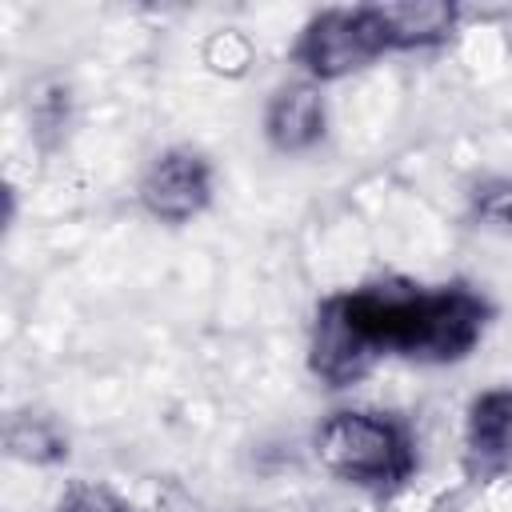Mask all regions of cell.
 <instances>
[{"label": "cell", "instance_id": "6da1fadb", "mask_svg": "<svg viewBox=\"0 0 512 512\" xmlns=\"http://www.w3.org/2000/svg\"><path fill=\"white\" fill-rule=\"evenodd\" d=\"M488 324V300L464 284L396 288L372 284L340 292L316 308L308 364L332 388L360 380L376 356L448 364L476 348Z\"/></svg>", "mask_w": 512, "mask_h": 512}, {"label": "cell", "instance_id": "7a4b0ae2", "mask_svg": "<svg viewBox=\"0 0 512 512\" xmlns=\"http://www.w3.org/2000/svg\"><path fill=\"white\" fill-rule=\"evenodd\" d=\"M316 452L340 480L388 496L416 472V444L408 428L384 412H336L320 436Z\"/></svg>", "mask_w": 512, "mask_h": 512}, {"label": "cell", "instance_id": "3957f363", "mask_svg": "<svg viewBox=\"0 0 512 512\" xmlns=\"http://www.w3.org/2000/svg\"><path fill=\"white\" fill-rule=\"evenodd\" d=\"M384 52H392V40H388L380 4L376 8H328L304 24L292 48L296 64H304L320 80L348 76Z\"/></svg>", "mask_w": 512, "mask_h": 512}, {"label": "cell", "instance_id": "277c9868", "mask_svg": "<svg viewBox=\"0 0 512 512\" xmlns=\"http://www.w3.org/2000/svg\"><path fill=\"white\" fill-rule=\"evenodd\" d=\"M140 200L156 220H168V224L192 220L212 200V168H208V160L200 152H192V148H172V152L156 156L148 176H144V184H140Z\"/></svg>", "mask_w": 512, "mask_h": 512}, {"label": "cell", "instance_id": "5b68a950", "mask_svg": "<svg viewBox=\"0 0 512 512\" xmlns=\"http://www.w3.org/2000/svg\"><path fill=\"white\" fill-rule=\"evenodd\" d=\"M464 468L472 480L512 476V388H492L472 400L464 432Z\"/></svg>", "mask_w": 512, "mask_h": 512}, {"label": "cell", "instance_id": "8992f818", "mask_svg": "<svg viewBox=\"0 0 512 512\" xmlns=\"http://www.w3.org/2000/svg\"><path fill=\"white\" fill-rule=\"evenodd\" d=\"M264 132L272 140V148L280 152H304L324 136V100L316 88L308 84H292L284 92H276V100L268 104L264 116Z\"/></svg>", "mask_w": 512, "mask_h": 512}, {"label": "cell", "instance_id": "52a82bcc", "mask_svg": "<svg viewBox=\"0 0 512 512\" xmlns=\"http://www.w3.org/2000/svg\"><path fill=\"white\" fill-rule=\"evenodd\" d=\"M392 52L400 48H428L440 44L452 24H456V8L440 4V0H420V4H380Z\"/></svg>", "mask_w": 512, "mask_h": 512}, {"label": "cell", "instance_id": "ba28073f", "mask_svg": "<svg viewBox=\"0 0 512 512\" xmlns=\"http://www.w3.org/2000/svg\"><path fill=\"white\" fill-rule=\"evenodd\" d=\"M500 216H504V220H508V224H512V196H508V200H504V208H500Z\"/></svg>", "mask_w": 512, "mask_h": 512}]
</instances>
